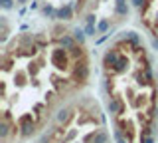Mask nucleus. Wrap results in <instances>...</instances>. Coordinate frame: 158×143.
Returning <instances> with one entry per match:
<instances>
[{
    "mask_svg": "<svg viewBox=\"0 0 158 143\" xmlns=\"http://www.w3.org/2000/svg\"><path fill=\"white\" fill-rule=\"evenodd\" d=\"M0 66L2 143H26L44 133L91 80L85 42L63 24H46L10 38Z\"/></svg>",
    "mask_w": 158,
    "mask_h": 143,
    "instance_id": "nucleus-1",
    "label": "nucleus"
},
{
    "mask_svg": "<svg viewBox=\"0 0 158 143\" xmlns=\"http://www.w3.org/2000/svg\"><path fill=\"white\" fill-rule=\"evenodd\" d=\"M105 111L118 143H152L158 127V70L138 34L121 32L99 62Z\"/></svg>",
    "mask_w": 158,
    "mask_h": 143,
    "instance_id": "nucleus-2",
    "label": "nucleus"
},
{
    "mask_svg": "<svg viewBox=\"0 0 158 143\" xmlns=\"http://www.w3.org/2000/svg\"><path fill=\"white\" fill-rule=\"evenodd\" d=\"M103 105L81 93L49 123L42 143H113Z\"/></svg>",
    "mask_w": 158,
    "mask_h": 143,
    "instance_id": "nucleus-3",
    "label": "nucleus"
},
{
    "mask_svg": "<svg viewBox=\"0 0 158 143\" xmlns=\"http://www.w3.org/2000/svg\"><path fill=\"white\" fill-rule=\"evenodd\" d=\"M131 6L146 38L158 48V0H131Z\"/></svg>",
    "mask_w": 158,
    "mask_h": 143,
    "instance_id": "nucleus-4",
    "label": "nucleus"
}]
</instances>
